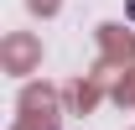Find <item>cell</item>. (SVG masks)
Wrapping results in <instances>:
<instances>
[{"instance_id":"cell-2","label":"cell","mask_w":135,"mask_h":130,"mask_svg":"<svg viewBox=\"0 0 135 130\" xmlns=\"http://www.w3.org/2000/svg\"><path fill=\"white\" fill-rule=\"evenodd\" d=\"M31 11H57V0H26Z\"/></svg>"},{"instance_id":"cell-1","label":"cell","mask_w":135,"mask_h":130,"mask_svg":"<svg viewBox=\"0 0 135 130\" xmlns=\"http://www.w3.org/2000/svg\"><path fill=\"white\" fill-rule=\"evenodd\" d=\"M0 57H5V73H31V68L42 63V42L26 36V31H11L5 47H0Z\"/></svg>"}]
</instances>
